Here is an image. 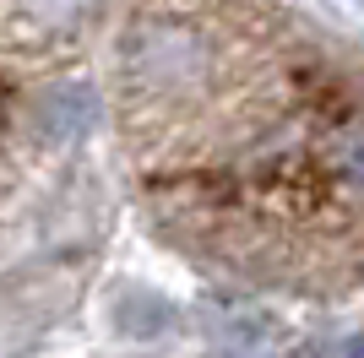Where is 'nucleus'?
Listing matches in <instances>:
<instances>
[{"instance_id":"obj_1","label":"nucleus","mask_w":364,"mask_h":358,"mask_svg":"<svg viewBox=\"0 0 364 358\" xmlns=\"http://www.w3.org/2000/svg\"><path fill=\"white\" fill-rule=\"evenodd\" d=\"M125 65L136 76V87H147V92H185L207 71V49H201L196 33L168 28V22H147L136 33L131 55H125Z\"/></svg>"},{"instance_id":"obj_2","label":"nucleus","mask_w":364,"mask_h":358,"mask_svg":"<svg viewBox=\"0 0 364 358\" xmlns=\"http://www.w3.org/2000/svg\"><path fill=\"white\" fill-rule=\"evenodd\" d=\"M92 119H98V92H92V82H55V87L38 98V125H44V136H55V141L82 136Z\"/></svg>"},{"instance_id":"obj_3","label":"nucleus","mask_w":364,"mask_h":358,"mask_svg":"<svg viewBox=\"0 0 364 358\" xmlns=\"http://www.w3.org/2000/svg\"><path fill=\"white\" fill-rule=\"evenodd\" d=\"M114 326H120L125 337H141V342H147V337L174 326V304H164V298H152V293H120Z\"/></svg>"},{"instance_id":"obj_4","label":"nucleus","mask_w":364,"mask_h":358,"mask_svg":"<svg viewBox=\"0 0 364 358\" xmlns=\"http://www.w3.org/2000/svg\"><path fill=\"white\" fill-rule=\"evenodd\" d=\"M337 163H343V174H348L353 185L364 190V131L337 136Z\"/></svg>"}]
</instances>
